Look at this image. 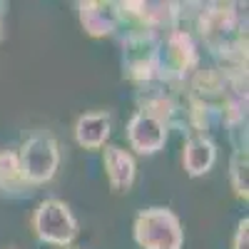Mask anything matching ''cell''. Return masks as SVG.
Listing matches in <instances>:
<instances>
[{"label": "cell", "instance_id": "cell-7", "mask_svg": "<svg viewBox=\"0 0 249 249\" xmlns=\"http://www.w3.org/2000/svg\"><path fill=\"white\" fill-rule=\"evenodd\" d=\"M217 162V144L207 137L192 135L187 137L184 150H182V167L190 177H202L212 170V164Z\"/></svg>", "mask_w": 249, "mask_h": 249}, {"label": "cell", "instance_id": "cell-13", "mask_svg": "<svg viewBox=\"0 0 249 249\" xmlns=\"http://www.w3.org/2000/svg\"><path fill=\"white\" fill-rule=\"evenodd\" d=\"M65 249H72V247H65Z\"/></svg>", "mask_w": 249, "mask_h": 249}, {"label": "cell", "instance_id": "cell-8", "mask_svg": "<svg viewBox=\"0 0 249 249\" xmlns=\"http://www.w3.org/2000/svg\"><path fill=\"white\" fill-rule=\"evenodd\" d=\"M112 132V120L107 112H85L75 122V140L85 150H100Z\"/></svg>", "mask_w": 249, "mask_h": 249}, {"label": "cell", "instance_id": "cell-4", "mask_svg": "<svg viewBox=\"0 0 249 249\" xmlns=\"http://www.w3.org/2000/svg\"><path fill=\"white\" fill-rule=\"evenodd\" d=\"M80 25L90 37H107L120 30L122 10L120 3H102V0H88V3H77Z\"/></svg>", "mask_w": 249, "mask_h": 249}, {"label": "cell", "instance_id": "cell-11", "mask_svg": "<svg viewBox=\"0 0 249 249\" xmlns=\"http://www.w3.org/2000/svg\"><path fill=\"white\" fill-rule=\"evenodd\" d=\"M232 249H249V219H247V217L239 219V224H237Z\"/></svg>", "mask_w": 249, "mask_h": 249}, {"label": "cell", "instance_id": "cell-2", "mask_svg": "<svg viewBox=\"0 0 249 249\" xmlns=\"http://www.w3.org/2000/svg\"><path fill=\"white\" fill-rule=\"evenodd\" d=\"M132 237L142 249H182L184 230L179 217L167 207H147L135 217Z\"/></svg>", "mask_w": 249, "mask_h": 249}, {"label": "cell", "instance_id": "cell-9", "mask_svg": "<svg viewBox=\"0 0 249 249\" xmlns=\"http://www.w3.org/2000/svg\"><path fill=\"white\" fill-rule=\"evenodd\" d=\"M33 192V187L23 179L18 167V155L5 150L0 152V197L8 199H23Z\"/></svg>", "mask_w": 249, "mask_h": 249}, {"label": "cell", "instance_id": "cell-12", "mask_svg": "<svg viewBox=\"0 0 249 249\" xmlns=\"http://www.w3.org/2000/svg\"><path fill=\"white\" fill-rule=\"evenodd\" d=\"M5 30H3V5H0V40H3Z\"/></svg>", "mask_w": 249, "mask_h": 249}, {"label": "cell", "instance_id": "cell-3", "mask_svg": "<svg viewBox=\"0 0 249 249\" xmlns=\"http://www.w3.org/2000/svg\"><path fill=\"white\" fill-rule=\"evenodd\" d=\"M33 232L40 242L53 247H70L77 237V219L62 199H43L33 212Z\"/></svg>", "mask_w": 249, "mask_h": 249}, {"label": "cell", "instance_id": "cell-1", "mask_svg": "<svg viewBox=\"0 0 249 249\" xmlns=\"http://www.w3.org/2000/svg\"><path fill=\"white\" fill-rule=\"evenodd\" d=\"M15 155L20 175L30 187L48 184L60 167V144L48 130H35L33 135H28Z\"/></svg>", "mask_w": 249, "mask_h": 249}, {"label": "cell", "instance_id": "cell-14", "mask_svg": "<svg viewBox=\"0 0 249 249\" xmlns=\"http://www.w3.org/2000/svg\"><path fill=\"white\" fill-rule=\"evenodd\" d=\"M0 152H3V150H0Z\"/></svg>", "mask_w": 249, "mask_h": 249}, {"label": "cell", "instance_id": "cell-6", "mask_svg": "<svg viewBox=\"0 0 249 249\" xmlns=\"http://www.w3.org/2000/svg\"><path fill=\"white\" fill-rule=\"evenodd\" d=\"M102 164H105V175L112 192H127L135 184V175H137L135 157L127 150H122L120 144H105Z\"/></svg>", "mask_w": 249, "mask_h": 249}, {"label": "cell", "instance_id": "cell-5", "mask_svg": "<svg viewBox=\"0 0 249 249\" xmlns=\"http://www.w3.org/2000/svg\"><path fill=\"white\" fill-rule=\"evenodd\" d=\"M127 140L137 155H155L167 142V127L157 117L137 110L127 122Z\"/></svg>", "mask_w": 249, "mask_h": 249}, {"label": "cell", "instance_id": "cell-10", "mask_svg": "<svg viewBox=\"0 0 249 249\" xmlns=\"http://www.w3.org/2000/svg\"><path fill=\"white\" fill-rule=\"evenodd\" d=\"M230 182L239 199L249 197V155L247 150H234L230 157Z\"/></svg>", "mask_w": 249, "mask_h": 249}]
</instances>
